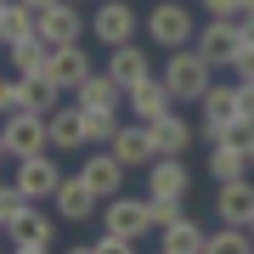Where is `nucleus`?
Instances as JSON below:
<instances>
[{"label":"nucleus","instance_id":"aec40b11","mask_svg":"<svg viewBox=\"0 0 254 254\" xmlns=\"http://www.w3.org/2000/svg\"><path fill=\"white\" fill-rule=\"evenodd\" d=\"M158 249L164 254H209V232L192 215H181V220H170V226H158Z\"/></svg>","mask_w":254,"mask_h":254},{"label":"nucleus","instance_id":"72a5a7b5","mask_svg":"<svg viewBox=\"0 0 254 254\" xmlns=\"http://www.w3.org/2000/svg\"><path fill=\"white\" fill-rule=\"evenodd\" d=\"M243 0H203V17H243Z\"/></svg>","mask_w":254,"mask_h":254},{"label":"nucleus","instance_id":"6e6552de","mask_svg":"<svg viewBox=\"0 0 254 254\" xmlns=\"http://www.w3.org/2000/svg\"><path fill=\"white\" fill-rule=\"evenodd\" d=\"M51 237H57V220L46 215V209L28 203L23 215L6 226V249H17V254H46V249H51Z\"/></svg>","mask_w":254,"mask_h":254},{"label":"nucleus","instance_id":"9d476101","mask_svg":"<svg viewBox=\"0 0 254 254\" xmlns=\"http://www.w3.org/2000/svg\"><path fill=\"white\" fill-rule=\"evenodd\" d=\"M51 209L68 220V226H85V220H96V215H102V198L85 187V175H63V187H57Z\"/></svg>","mask_w":254,"mask_h":254},{"label":"nucleus","instance_id":"49530a36","mask_svg":"<svg viewBox=\"0 0 254 254\" xmlns=\"http://www.w3.org/2000/svg\"><path fill=\"white\" fill-rule=\"evenodd\" d=\"M0 51H6V46H0Z\"/></svg>","mask_w":254,"mask_h":254},{"label":"nucleus","instance_id":"f8f14e48","mask_svg":"<svg viewBox=\"0 0 254 254\" xmlns=\"http://www.w3.org/2000/svg\"><path fill=\"white\" fill-rule=\"evenodd\" d=\"M125 108L136 113L141 125H153V119H164V113H170V108H181V102L170 96V85H164L158 73H147L141 85H130V91H125Z\"/></svg>","mask_w":254,"mask_h":254},{"label":"nucleus","instance_id":"f03ea898","mask_svg":"<svg viewBox=\"0 0 254 254\" xmlns=\"http://www.w3.org/2000/svg\"><path fill=\"white\" fill-rule=\"evenodd\" d=\"M141 40L158 51H175V46H192L198 40V11L187 0H158L153 11H141Z\"/></svg>","mask_w":254,"mask_h":254},{"label":"nucleus","instance_id":"f257e3e1","mask_svg":"<svg viewBox=\"0 0 254 254\" xmlns=\"http://www.w3.org/2000/svg\"><path fill=\"white\" fill-rule=\"evenodd\" d=\"M158 79L170 85V96L181 102V108H187V102L198 108V96L209 91V85H215V63H203V51H198V46H175L170 57H164Z\"/></svg>","mask_w":254,"mask_h":254},{"label":"nucleus","instance_id":"4c0bfd02","mask_svg":"<svg viewBox=\"0 0 254 254\" xmlns=\"http://www.w3.org/2000/svg\"><path fill=\"white\" fill-rule=\"evenodd\" d=\"M6 158H11V153H6V136H0V164H6Z\"/></svg>","mask_w":254,"mask_h":254},{"label":"nucleus","instance_id":"5701e85b","mask_svg":"<svg viewBox=\"0 0 254 254\" xmlns=\"http://www.w3.org/2000/svg\"><path fill=\"white\" fill-rule=\"evenodd\" d=\"M6 63L17 68V79H34V73H51V46L46 40H23V46H6Z\"/></svg>","mask_w":254,"mask_h":254},{"label":"nucleus","instance_id":"9b49d317","mask_svg":"<svg viewBox=\"0 0 254 254\" xmlns=\"http://www.w3.org/2000/svg\"><path fill=\"white\" fill-rule=\"evenodd\" d=\"M108 147H113V158L125 164V170H147V164L158 158V147H153V125H141V119H136V125H119Z\"/></svg>","mask_w":254,"mask_h":254},{"label":"nucleus","instance_id":"c9c22d12","mask_svg":"<svg viewBox=\"0 0 254 254\" xmlns=\"http://www.w3.org/2000/svg\"><path fill=\"white\" fill-rule=\"evenodd\" d=\"M237 28H243V40L254 46V11H243V17H237Z\"/></svg>","mask_w":254,"mask_h":254},{"label":"nucleus","instance_id":"f3484780","mask_svg":"<svg viewBox=\"0 0 254 254\" xmlns=\"http://www.w3.org/2000/svg\"><path fill=\"white\" fill-rule=\"evenodd\" d=\"M91 73H96V63H91V51H85V40H73V46H57V51H51V79L63 85L68 96L79 91Z\"/></svg>","mask_w":254,"mask_h":254},{"label":"nucleus","instance_id":"a211bd4d","mask_svg":"<svg viewBox=\"0 0 254 254\" xmlns=\"http://www.w3.org/2000/svg\"><path fill=\"white\" fill-rule=\"evenodd\" d=\"M147 192H164V198H187L192 192V170L181 153H158L147 164Z\"/></svg>","mask_w":254,"mask_h":254},{"label":"nucleus","instance_id":"39448f33","mask_svg":"<svg viewBox=\"0 0 254 254\" xmlns=\"http://www.w3.org/2000/svg\"><path fill=\"white\" fill-rule=\"evenodd\" d=\"M192 46L203 51V63L232 68V57L243 51V28H237V17H203V23H198V40H192Z\"/></svg>","mask_w":254,"mask_h":254},{"label":"nucleus","instance_id":"79ce46f5","mask_svg":"<svg viewBox=\"0 0 254 254\" xmlns=\"http://www.w3.org/2000/svg\"><path fill=\"white\" fill-rule=\"evenodd\" d=\"M6 6H11V0H0V11H6Z\"/></svg>","mask_w":254,"mask_h":254},{"label":"nucleus","instance_id":"bb28decb","mask_svg":"<svg viewBox=\"0 0 254 254\" xmlns=\"http://www.w3.org/2000/svg\"><path fill=\"white\" fill-rule=\"evenodd\" d=\"M85 113V141L91 147H108L113 130H119V108H79Z\"/></svg>","mask_w":254,"mask_h":254},{"label":"nucleus","instance_id":"4468645a","mask_svg":"<svg viewBox=\"0 0 254 254\" xmlns=\"http://www.w3.org/2000/svg\"><path fill=\"white\" fill-rule=\"evenodd\" d=\"M46 136H51V153H85V113L79 102H68V108H51L46 113Z\"/></svg>","mask_w":254,"mask_h":254},{"label":"nucleus","instance_id":"ddd939ff","mask_svg":"<svg viewBox=\"0 0 254 254\" xmlns=\"http://www.w3.org/2000/svg\"><path fill=\"white\" fill-rule=\"evenodd\" d=\"M79 175H85V187H91L96 198H113V192H125V175H130V170L113 158V147H96V153H85Z\"/></svg>","mask_w":254,"mask_h":254},{"label":"nucleus","instance_id":"c85d7f7f","mask_svg":"<svg viewBox=\"0 0 254 254\" xmlns=\"http://www.w3.org/2000/svg\"><path fill=\"white\" fill-rule=\"evenodd\" d=\"M147 215H153V232L170 226V220L187 215V198H164V192H147Z\"/></svg>","mask_w":254,"mask_h":254},{"label":"nucleus","instance_id":"393cba45","mask_svg":"<svg viewBox=\"0 0 254 254\" xmlns=\"http://www.w3.org/2000/svg\"><path fill=\"white\" fill-rule=\"evenodd\" d=\"M209 175H215V181L249 175V153H243V147H226V141H209Z\"/></svg>","mask_w":254,"mask_h":254},{"label":"nucleus","instance_id":"cd10ccee","mask_svg":"<svg viewBox=\"0 0 254 254\" xmlns=\"http://www.w3.org/2000/svg\"><path fill=\"white\" fill-rule=\"evenodd\" d=\"M209 254H254L249 226H226V220H220V226L209 232Z\"/></svg>","mask_w":254,"mask_h":254},{"label":"nucleus","instance_id":"37998d69","mask_svg":"<svg viewBox=\"0 0 254 254\" xmlns=\"http://www.w3.org/2000/svg\"><path fill=\"white\" fill-rule=\"evenodd\" d=\"M243 6H249V11H254V0H243Z\"/></svg>","mask_w":254,"mask_h":254},{"label":"nucleus","instance_id":"7ed1b4c3","mask_svg":"<svg viewBox=\"0 0 254 254\" xmlns=\"http://www.w3.org/2000/svg\"><path fill=\"white\" fill-rule=\"evenodd\" d=\"M91 34H96L102 51L125 46V40H141V11L130 0H96L91 6Z\"/></svg>","mask_w":254,"mask_h":254},{"label":"nucleus","instance_id":"20e7f679","mask_svg":"<svg viewBox=\"0 0 254 254\" xmlns=\"http://www.w3.org/2000/svg\"><path fill=\"white\" fill-rule=\"evenodd\" d=\"M102 226L119 232V237H130V243H141L147 232H153V215H147V192L141 198H125V192H113V198H102Z\"/></svg>","mask_w":254,"mask_h":254},{"label":"nucleus","instance_id":"c756f323","mask_svg":"<svg viewBox=\"0 0 254 254\" xmlns=\"http://www.w3.org/2000/svg\"><path fill=\"white\" fill-rule=\"evenodd\" d=\"M28 203H34V198H28V192H23L17 181H6V187H0V226H11V220H17Z\"/></svg>","mask_w":254,"mask_h":254},{"label":"nucleus","instance_id":"b1692460","mask_svg":"<svg viewBox=\"0 0 254 254\" xmlns=\"http://www.w3.org/2000/svg\"><path fill=\"white\" fill-rule=\"evenodd\" d=\"M40 34V11H28L23 0H11L6 11H0V46H23V40Z\"/></svg>","mask_w":254,"mask_h":254},{"label":"nucleus","instance_id":"c03bdc74","mask_svg":"<svg viewBox=\"0 0 254 254\" xmlns=\"http://www.w3.org/2000/svg\"><path fill=\"white\" fill-rule=\"evenodd\" d=\"M0 187H6V175H0Z\"/></svg>","mask_w":254,"mask_h":254},{"label":"nucleus","instance_id":"423d86ee","mask_svg":"<svg viewBox=\"0 0 254 254\" xmlns=\"http://www.w3.org/2000/svg\"><path fill=\"white\" fill-rule=\"evenodd\" d=\"M0 136H6V153H11V158H28V153H46V147H51L46 113H34V108L6 113V119H0Z\"/></svg>","mask_w":254,"mask_h":254},{"label":"nucleus","instance_id":"a19ab883","mask_svg":"<svg viewBox=\"0 0 254 254\" xmlns=\"http://www.w3.org/2000/svg\"><path fill=\"white\" fill-rule=\"evenodd\" d=\"M249 237H254V215H249Z\"/></svg>","mask_w":254,"mask_h":254},{"label":"nucleus","instance_id":"a18cd8bd","mask_svg":"<svg viewBox=\"0 0 254 254\" xmlns=\"http://www.w3.org/2000/svg\"><path fill=\"white\" fill-rule=\"evenodd\" d=\"M0 79H6V73H0Z\"/></svg>","mask_w":254,"mask_h":254},{"label":"nucleus","instance_id":"2f4dec72","mask_svg":"<svg viewBox=\"0 0 254 254\" xmlns=\"http://www.w3.org/2000/svg\"><path fill=\"white\" fill-rule=\"evenodd\" d=\"M23 108H28V102H23V79H17V73L0 79V119H6V113H23Z\"/></svg>","mask_w":254,"mask_h":254},{"label":"nucleus","instance_id":"6ab92c4d","mask_svg":"<svg viewBox=\"0 0 254 254\" xmlns=\"http://www.w3.org/2000/svg\"><path fill=\"white\" fill-rule=\"evenodd\" d=\"M108 73L125 85V91L141 85L147 73H153V51H147V40H125V46H113V51H108Z\"/></svg>","mask_w":254,"mask_h":254},{"label":"nucleus","instance_id":"dca6fc26","mask_svg":"<svg viewBox=\"0 0 254 254\" xmlns=\"http://www.w3.org/2000/svg\"><path fill=\"white\" fill-rule=\"evenodd\" d=\"M254 215V181L249 175H237V181H215V220H226V226H249Z\"/></svg>","mask_w":254,"mask_h":254},{"label":"nucleus","instance_id":"473e14b6","mask_svg":"<svg viewBox=\"0 0 254 254\" xmlns=\"http://www.w3.org/2000/svg\"><path fill=\"white\" fill-rule=\"evenodd\" d=\"M232 79L237 85H254V46H249V40H243V51L232 57Z\"/></svg>","mask_w":254,"mask_h":254},{"label":"nucleus","instance_id":"f704fd0d","mask_svg":"<svg viewBox=\"0 0 254 254\" xmlns=\"http://www.w3.org/2000/svg\"><path fill=\"white\" fill-rule=\"evenodd\" d=\"M237 113L254 119V85H237Z\"/></svg>","mask_w":254,"mask_h":254},{"label":"nucleus","instance_id":"e433bc0d","mask_svg":"<svg viewBox=\"0 0 254 254\" xmlns=\"http://www.w3.org/2000/svg\"><path fill=\"white\" fill-rule=\"evenodd\" d=\"M23 6H28V11H46V6H57V0H23Z\"/></svg>","mask_w":254,"mask_h":254},{"label":"nucleus","instance_id":"58836bf2","mask_svg":"<svg viewBox=\"0 0 254 254\" xmlns=\"http://www.w3.org/2000/svg\"><path fill=\"white\" fill-rule=\"evenodd\" d=\"M249 170H254V141H249Z\"/></svg>","mask_w":254,"mask_h":254},{"label":"nucleus","instance_id":"ea45409f","mask_svg":"<svg viewBox=\"0 0 254 254\" xmlns=\"http://www.w3.org/2000/svg\"><path fill=\"white\" fill-rule=\"evenodd\" d=\"M73 6H96V0H73Z\"/></svg>","mask_w":254,"mask_h":254},{"label":"nucleus","instance_id":"0eeeda50","mask_svg":"<svg viewBox=\"0 0 254 254\" xmlns=\"http://www.w3.org/2000/svg\"><path fill=\"white\" fill-rule=\"evenodd\" d=\"M11 164H17L11 181H17L28 198H57V187H63V164H57L51 147H46V153H28V158H11Z\"/></svg>","mask_w":254,"mask_h":254},{"label":"nucleus","instance_id":"2eb2a0df","mask_svg":"<svg viewBox=\"0 0 254 254\" xmlns=\"http://www.w3.org/2000/svg\"><path fill=\"white\" fill-rule=\"evenodd\" d=\"M226 119H237V79L232 85H209V91L198 96V130H203V141H215V130L226 125Z\"/></svg>","mask_w":254,"mask_h":254},{"label":"nucleus","instance_id":"7c9ffc66","mask_svg":"<svg viewBox=\"0 0 254 254\" xmlns=\"http://www.w3.org/2000/svg\"><path fill=\"white\" fill-rule=\"evenodd\" d=\"M215 141H226V147H243V153H249V141H254V119H243V113H237V119H226V125L215 130Z\"/></svg>","mask_w":254,"mask_h":254},{"label":"nucleus","instance_id":"a878e982","mask_svg":"<svg viewBox=\"0 0 254 254\" xmlns=\"http://www.w3.org/2000/svg\"><path fill=\"white\" fill-rule=\"evenodd\" d=\"M63 96H68V91L51 79V73H34V79H23V102H28L34 113H51V108H63Z\"/></svg>","mask_w":254,"mask_h":254},{"label":"nucleus","instance_id":"412c9836","mask_svg":"<svg viewBox=\"0 0 254 254\" xmlns=\"http://www.w3.org/2000/svg\"><path fill=\"white\" fill-rule=\"evenodd\" d=\"M192 141H198V125H192L181 108H170L164 119H153V147L158 153H187Z\"/></svg>","mask_w":254,"mask_h":254},{"label":"nucleus","instance_id":"4be33fe9","mask_svg":"<svg viewBox=\"0 0 254 254\" xmlns=\"http://www.w3.org/2000/svg\"><path fill=\"white\" fill-rule=\"evenodd\" d=\"M73 102H79V108H125V85H119L108 68H96L91 79L73 91Z\"/></svg>","mask_w":254,"mask_h":254},{"label":"nucleus","instance_id":"1a4fd4ad","mask_svg":"<svg viewBox=\"0 0 254 254\" xmlns=\"http://www.w3.org/2000/svg\"><path fill=\"white\" fill-rule=\"evenodd\" d=\"M85 28H91V17H85L73 0H57V6L40 11V40L57 51V46H73V40H85Z\"/></svg>","mask_w":254,"mask_h":254}]
</instances>
